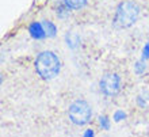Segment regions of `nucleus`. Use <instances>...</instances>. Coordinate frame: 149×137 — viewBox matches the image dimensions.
Returning <instances> with one entry per match:
<instances>
[{
	"mask_svg": "<svg viewBox=\"0 0 149 137\" xmlns=\"http://www.w3.org/2000/svg\"><path fill=\"white\" fill-rule=\"evenodd\" d=\"M36 69L45 80L56 78L60 72V60L53 52H42L36 60Z\"/></svg>",
	"mask_w": 149,
	"mask_h": 137,
	"instance_id": "obj_1",
	"label": "nucleus"
},
{
	"mask_svg": "<svg viewBox=\"0 0 149 137\" xmlns=\"http://www.w3.org/2000/svg\"><path fill=\"white\" fill-rule=\"evenodd\" d=\"M138 16V6L133 1H122L117 8L114 26L117 29L130 27Z\"/></svg>",
	"mask_w": 149,
	"mask_h": 137,
	"instance_id": "obj_2",
	"label": "nucleus"
},
{
	"mask_svg": "<svg viewBox=\"0 0 149 137\" xmlns=\"http://www.w3.org/2000/svg\"><path fill=\"white\" fill-rule=\"evenodd\" d=\"M69 118L74 125H86L91 120V107L86 101H76L69 107Z\"/></svg>",
	"mask_w": 149,
	"mask_h": 137,
	"instance_id": "obj_3",
	"label": "nucleus"
},
{
	"mask_svg": "<svg viewBox=\"0 0 149 137\" xmlns=\"http://www.w3.org/2000/svg\"><path fill=\"white\" fill-rule=\"evenodd\" d=\"M100 91L107 96H114L121 88V80L117 73H106L100 79Z\"/></svg>",
	"mask_w": 149,
	"mask_h": 137,
	"instance_id": "obj_4",
	"label": "nucleus"
},
{
	"mask_svg": "<svg viewBox=\"0 0 149 137\" xmlns=\"http://www.w3.org/2000/svg\"><path fill=\"white\" fill-rule=\"evenodd\" d=\"M29 31H30L33 38H36V39H42L46 37V33L43 30L42 23H38V22H33L29 26Z\"/></svg>",
	"mask_w": 149,
	"mask_h": 137,
	"instance_id": "obj_5",
	"label": "nucleus"
},
{
	"mask_svg": "<svg viewBox=\"0 0 149 137\" xmlns=\"http://www.w3.org/2000/svg\"><path fill=\"white\" fill-rule=\"evenodd\" d=\"M42 26H43V30H45L47 37H54L56 35V26L52 23L50 20H43Z\"/></svg>",
	"mask_w": 149,
	"mask_h": 137,
	"instance_id": "obj_6",
	"label": "nucleus"
},
{
	"mask_svg": "<svg viewBox=\"0 0 149 137\" xmlns=\"http://www.w3.org/2000/svg\"><path fill=\"white\" fill-rule=\"evenodd\" d=\"M86 3H87V0H65L67 7L72 8V10H79V8L84 7Z\"/></svg>",
	"mask_w": 149,
	"mask_h": 137,
	"instance_id": "obj_7",
	"label": "nucleus"
},
{
	"mask_svg": "<svg viewBox=\"0 0 149 137\" xmlns=\"http://www.w3.org/2000/svg\"><path fill=\"white\" fill-rule=\"evenodd\" d=\"M65 38H67L68 46H71V48H76V46H77L79 37H77V34H76V33H68Z\"/></svg>",
	"mask_w": 149,
	"mask_h": 137,
	"instance_id": "obj_8",
	"label": "nucleus"
},
{
	"mask_svg": "<svg viewBox=\"0 0 149 137\" xmlns=\"http://www.w3.org/2000/svg\"><path fill=\"white\" fill-rule=\"evenodd\" d=\"M99 122H100V126H102L104 130L110 129V120H109L107 115H102V117L99 118Z\"/></svg>",
	"mask_w": 149,
	"mask_h": 137,
	"instance_id": "obj_9",
	"label": "nucleus"
},
{
	"mask_svg": "<svg viewBox=\"0 0 149 137\" xmlns=\"http://www.w3.org/2000/svg\"><path fill=\"white\" fill-rule=\"evenodd\" d=\"M114 121H117V122H119V121H122V120H125L126 118V114L123 113V111H121V110H118V111H115V114H114Z\"/></svg>",
	"mask_w": 149,
	"mask_h": 137,
	"instance_id": "obj_10",
	"label": "nucleus"
},
{
	"mask_svg": "<svg viewBox=\"0 0 149 137\" xmlns=\"http://www.w3.org/2000/svg\"><path fill=\"white\" fill-rule=\"evenodd\" d=\"M149 59V42L145 43V46H144V50H142V59L141 61H145V60Z\"/></svg>",
	"mask_w": 149,
	"mask_h": 137,
	"instance_id": "obj_11",
	"label": "nucleus"
},
{
	"mask_svg": "<svg viewBox=\"0 0 149 137\" xmlns=\"http://www.w3.org/2000/svg\"><path fill=\"white\" fill-rule=\"evenodd\" d=\"M144 69H145V65L142 64V61H138V63L136 64V72H137V73H142Z\"/></svg>",
	"mask_w": 149,
	"mask_h": 137,
	"instance_id": "obj_12",
	"label": "nucleus"
},
{
	"mask_svg": "<svg viewBox=\"0 0 149 137\" xmlns=\"http://www.w3.org/2000/svg\"><path fill=\"white\" fill-rule=\"evenodd\" d=\"M83 137H95L94 130H91V129H87L86 132H84V134H83Z\"/></svg>",
	"mask_w": 149,
	"mask_h": 137,
	"instance_id": "obj_13",
	"label": "nucleus"
}]
</instances>
